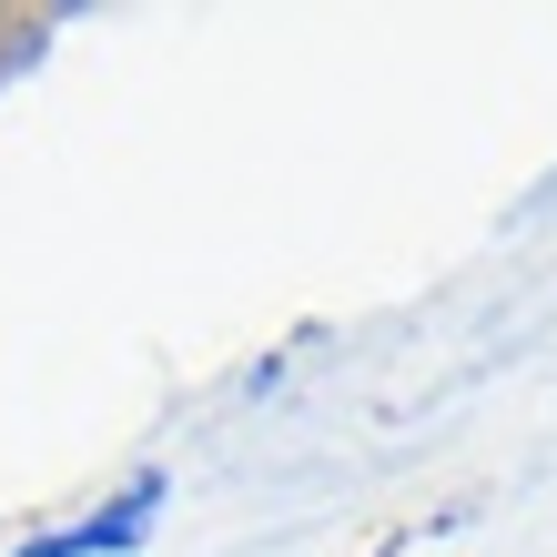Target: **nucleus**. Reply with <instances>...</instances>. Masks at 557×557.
<instances>
[{
  "instance_id": "nucleus-1",
  "label": "nucleus",
  "mask_w": 557,
  "mask_h": 557,
  "mask_svg": "<svg viewBox=\"0 0 557 557\" xmlns=\"http://www.w3.org/2000/svg\"><path fill=\"white\" fill-rule=\"evenodd\" d=\"M162 507H173V476H162V467H133V476L112 486V497H91V507L72 517V528L21 537L11 557H133V547H152Z\"/></svg>"
}]
</instances>
